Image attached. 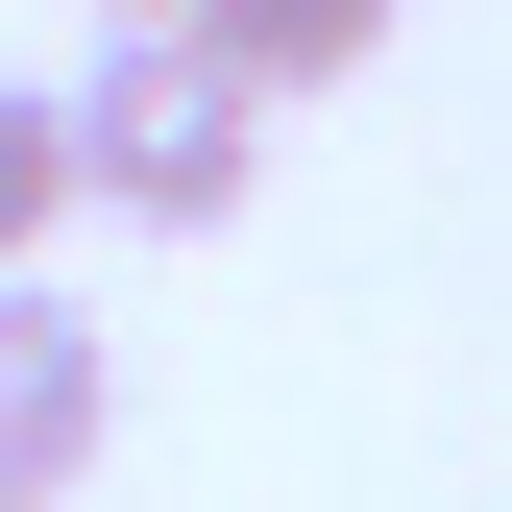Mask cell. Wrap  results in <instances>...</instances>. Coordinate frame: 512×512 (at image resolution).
<instances>
[{"instance_id": "obj_1", "label": "cell", "mask_w": 512, "mask_h": 512, "mask_svg": "<svg viewBox=\"0 0 512 512\" xmlns=\"http://www.w3.org/2000/svg\"><path fill=\"white\" fill-rule=\"evenodd\" d=\"M244 171H269V98H244L196 25H98V74H74V220L220 244V220H244Z\"/></svg>"}, {"instance_id": "obj_2", "label": "cell", "mask_w": 512, "mask_h": 512, "mask_svg": "<svg viewBox=\"0 0 512 512\" xmlns=\"http://www.w3.org/2000/svg\"><path fill=\"white\" fill-rule=\"evenodd\" d=\"M98 415H122V366H98V317L49 293V269H0V488L49 512V488L98 464Z\"/></svg>"}, {"instance_id": "obj_3", "label": "cell", "mask_w": 512, "mask_h": 512, "mask_svg": "<svg viewBox=\"0 0 512 512\" xmlns=\"http://www.w3.org/2000/svg\"><path fill=\"white\" fill-rule=\"evenodd\" d=\"M196 49H220L269 122H293V98H342L366 49H391V0H196Z\"/></svg>"}, {"instance_id": "obj_4", "label": "cell", "mask_w": 512, "mask_h": 512, "mask_svg": "<svg viewBox=\"0 0 512 512\" xmlns=\"http://www.w3.org/2000/svg\"><path fill=\"white\" fill-rule=\"evenodd\" d=\"M49 244H74V98L0 74V269H49Z\"/></svg>"}, {"instance_id": "obj_5", "label": "cell", "mask_w": 512, "mask_h": 512, "mask_svg": "<svg viewBox=\"0 0 512 512\" xmlns=\"http://www.w3.org/2000/svg\"><path fill=\"white\" fill-rule=\"evenodd\" d=\"M98 25H196V0H98Z\"/></svg>"}, {"instance_id": "obj_6", "label": "cell", "mask_w": 512, "mask_h": 512, "mask_svg": "<svg viewBox=\"0 0 512 512\" xmlns=\"http://www.w3.org/2000/svg\"><path fill=\"white\" fill-rule=\"evenodd\" d=\"M0 512H25V488H0Z\"/></svg>"}]
</instances>
